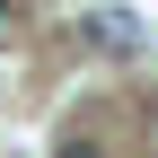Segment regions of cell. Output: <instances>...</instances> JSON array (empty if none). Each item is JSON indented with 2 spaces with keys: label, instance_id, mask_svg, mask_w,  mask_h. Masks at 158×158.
I'll return each instance as SVG.
<instances>
[{
  "label": "cell",
  "instance_id": "cell-2",
  "mask_svg": "<svg viewBox=\"0 0 158 158\" xmlns=\"http://www.w3.org/2000/svg\"><path fill=\"white\" fill-rule=\"evenodd\" d=\"M0 27H9V0H0Z\"/></svg>",
  "mask_w": 158,
  "mask_h": 158
},
{
  "label": "cell",
  "instance_id": "cell-1",
  "mask_svg": "<svg viewBox=\"0 0 158 158\" xmlns=\"http://www.w3.org/2000/svg\"><path fill=\"white\" fill-rule=\"evenodd\" d=\"M62 158H106V149H97V141H62Z\"/></svg>",
  "mask_w": 158,
  "mask_h": 158
}]
</instances>
